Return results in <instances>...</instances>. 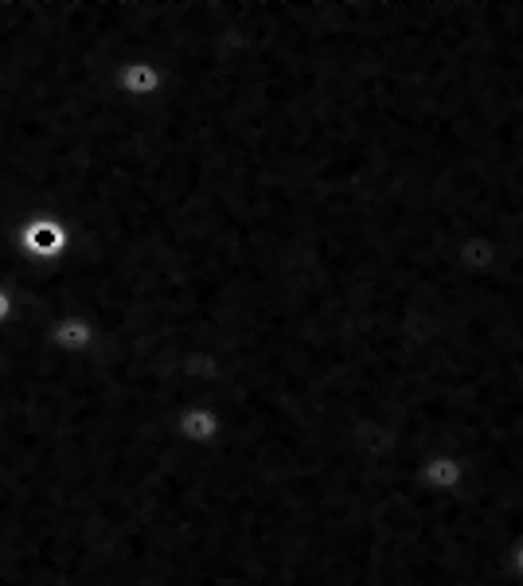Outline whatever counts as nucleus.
I'll use <instances>...</instances> for the list:
<instances>
[{
  "mask_svg": "<svg viewBox=\"0 0 523 586\" xmlns=\"http://www.w3.org/2000/svg\"><path fill=\"white\" fill-rule=\"evenodd\" d=\"M20 247L32 258H55V254L67 251V227L59 219H32L20 231Z\"/></svg>",
  "mask_w": 523,
  "mask_h": 586,
  "instance_id": "1",
  "label": "nucleus"
},
{
  "mask_svg": "<svg viewBox=\"0 0 523 586\" xmlns=\"http://www.w3.org/2000/svg\"><path fill=\"white\" fill-rule=\"evenodd\" d=\"M118 86L125 98H157L164 90V71L157 63L145 59H129L118 67Z\"/></svg>",
  "mask_w": 523,
  "mask_h": 586,
  "instance_id": "2",
  "label": "nucleus"
},
{
  "mask_svg": "<svg viewBox=\"0 0 523 586\" xmlns=\"http://www.w3.org/2000/svg\"><path fill=\"white\" fill-rule=\"evenodd\" d=\"M47 340H51L59 352H86V348L94 344V329H90V321H82V317H63V321L51 325Z\"/></svg>",
  "mask_w": 523,
  "mask_h": 586,
  "instance_id": "3",
  "label": "nucleus"
},
{
  "mask_svg": "<svg viewBox=\"0 0 523 586\" xmlns=\"http://www.w3.org/2000/svg\"><path fill=\"white\" fill-rule=\"evenodd\" d=\"M176 430H180L188 442H207V438L219 430V419H215V411H207V407H188V411L176 415Z\"/></svg>",
  "mask_w": 523,
  "mask_h": 586,
  "instance_id": "4",
  "label": "nucleus"
},
{
  "mask_svg": "<svg viewBox=\"0 0 523 586\" xmlns=\"http://www.w3.org/2000/svg\"><path fill=\"white\" fill-rule=\"evenodd\" d=\"M8 313H12V297H8V293L0 290V325L8 321Z\"/></svg>",
  "mask_w": 523,
  "mask_h": 586,
  "instance_id": "5",
  "label": "nucleus"
}]
</instances>
